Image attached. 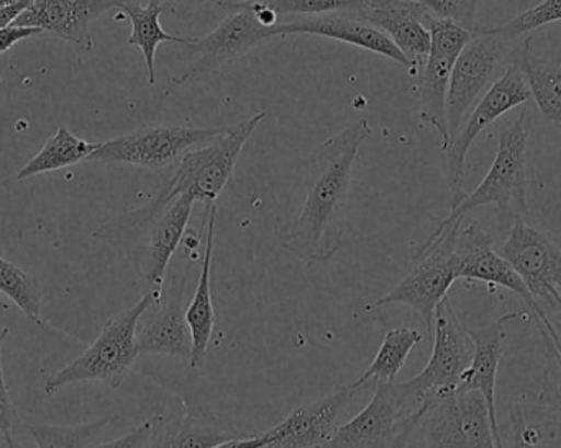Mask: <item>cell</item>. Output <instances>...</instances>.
I'll return each mask as SVG.
<instances>
[{"label":"cell","instance_id":"8","mask_svg":"<svg viewBox=\"0 0 561 448\" xmlns=\"http://www.w3.org/2000/svg\"><path fill=\"white\" fill-rule=\"evenodd\" d=\"M227 12L229 15L209 35L190 38L184 45L186 68L173 78V84L183 85L206 78L278 36L276 26H276L265 25L255 2L229 7Z\"/></svg>","mask_w":561,"mask_h":448},{"label":"cell","instance_id":"36","mask_svg":"<svg viewBox=\"0 0 561 448\" xmlns=\"http://www.w3.org/2000/svg\"><path fill=\"white\" fill-rule=\"evenodd\" d=\"M42 35V30L33 28V26L10 25L0 30V55L9 51L12 46L30 36Z\"/></svg>","mask_w":561,"mask_h":448},{"label":"cell","instance_id":"39","mask_svg":"<svg viewBox=\"0 0 561 448\" xmlns=\"http://www.w3.org/2000/svg\"><path fill=\"white\" fill-rule=\"evenodd\" d=\"M536 318L537 322L543 325V329H546L547 334L550 335L557 351L561 355V314H546V312H542V314L536 315Z\"/></svg>","mask_w":561,"mask_h":448},{"label":"cell","instance_id":"7","mask_svg":"<svg viewBox=\"0 0 561 448\" xmlns=\"http://www.w3.org/2000/svg\"><path fill=\"white\" fill-rule=\"evenodd\" d=\"M405 448H497L483 394L457 390L432 401Z\"/></svg>","mask_w":561,"mask_h":448},{"label":"cell","instance_id":"5","mask_svg":"<svg viewBox=\"0 0 561 448\" xmlns=\"http://www.w3.org/2000/svg\"><path fill=\"white\" fill-rule=\"evenodd\" d=\"M473 357V341L445 298L435 312L434 348L427 367L404 383H391L392 393L405 416L438 398L457 391L461 375Z\"/></svg>","mask_w":561,"mask_h":448},{"label":"cell","instance_id":"22","mask_svg":"<svg viewBox=\"0 0 561 448\" xmlns=\"http://www.w3.org/2000/svg\"><path fill=\"white\" fill-rule=\"evenodd\" d=\"M517 314L506 315L494 324L481 329H468V335L473 341V357L467 370L461 375L457 390L478 391L483 394L490 410L491 424H493L494 437L497 448L503 447L501 440L500 424H497L496 410V380L500 368L501 355H503L504 325Z\"/></svg>","mask_w":561,"mask_h":448},{"label":"cell","instance_id":"35","mask_svg":"<svg viewBox=\"0 0 561 448\" xmlns=\"http://www.w3.org/2000/svg\"><path fill=\"white\" fill-rule=\"evenodd\" d=\"M158 420L145 421L137 429L130 430L125 436L111 443L98 444V446H89L88 448H151L153 447L154 436H157Z\"/></svg>","mask_w":561,"mask_h":448},{"label":"cell","instance_id":"27","mask_svg":"<svg viewBox=\"0 0 561 448\" xmlns=\"http://www.w3.org/2000/svg\"><path fill=\"white\" fill-rule=\"evenodd\" d=\"M422 334L415 329L398 328L385 335L378 354L365 374L352 383L356 391L365 390L369 384L394 383L396 377L408 360L415 345L421 344Z\"/></svg>","mask_w":561,"mask_h":448},{"label":"cell","instance_id":"3","mask_svg":"<svg viewBox=\"0 0 561 448\" xmlns=\"http://www.w3.org/2000/svg\"><path fill=\"white\" fill-rule=\"evenodd\" d=\"M533 130V112L524 108L519 117L501 130L496 157L486 176L473 193L467 194L457 206L451 207L447 219L434 230L427 242L434 243L451 227L460 226L465 217L478 207L496 206L501 212H514L516 217L527 216V145Z\"/></svg>","mask_w":561,"mask_h":448},{"label":"cell","instance_id":"12","mask_svg":"<svg viewBox=\"0 0 561 448\" xmlns=\"http://www.w3.org/2000/svg\"><path fill=\"white\" fill-rule=\"evenodd\" d=\"M529 99V88L516 62H513L477 102L467 124L461 125L457 137L444 153V170L450 187L451 207L457 206L467 196L463 191L465 163L471 145L483 134L484 128L490 127L501 115L526 104Z\"/></svg>","mask_w":561,"mask_h":448},{"label":"cell","instance_id":"26","mask_svg":"<svg viewBox=\"0 0 561 448\" xmlns=\"http://www.w3.org/2000/svg\"><path fill=\"white\" fill-rule=\"evenodd\" d=\"M98 143L79 138L68 127H58L56 134L49 137L42 150L19 171L16 181H26L38 174L51 173L62 168L75 166L81 161H89Z\"/></svg>","mask_w":561,"mask_h":448},{"label":"cell","instance_id":"32","mask_svg":"<svg viewBox=\"0 0 561 448\" xmlns=\"http://www.w3.org/2000/svg\"><path fill=\"white\" fill-rule=\"evenodd\" d=\"M278 16H313L325 13H358L365 0H262Z\"/></svg>","mask_w":561,"mask_h":448},{"label":"cell","instance_id":"47","mask_svg":"<svg viewBox=\"0 0 561 448\" xmlns=\"http://www.w3.org/2000/svg\"><path fill=\"white\" fill-rule=\"evenodd\" d=\"M0 306H3V305H2V301H0Z\"/></svg>","mask_w":561,"mask_h":448},{"label":"cell","instance_id":"17","mask_svg":"<svg viewBox=\"0 0 561 448\" xmlns=\"http://www.w3.org/2000/svg\"><path fill=\"white\" fill-rule=\"evenodd\" d=\"M121 5L122 0H33L12 25L33 26L89 53L92 23Z\"/></svg>","mask_w":561,"mask_h":448},{"label":"cell","instance_id":"46","mask_svg":"<svg viewBox=\"0 0 561 448\" xmlns=\"http://www.w3.org/2000/svg\"><path fill=\"white\" fill-rule=\"evenodd\" d=\"M408 447V440H402V443H399L398 446H394L392 448H405Z\"/></svg>","mask_w":561,"mask_h":448},{"label":"cell","instance_id":"15","mask_svg":"<svg viewBox=\"0 0 561 448\" xmlns=\"http://www.w3.org/2000/svg\"><path fill=\"white\" fill-rule=\"evenodd\" d=\"M507 43L493 35L474 33L451 71L447 94V125L450 143L460 131L465 117L483 97L497 66L503 61ZM445 153V151H444Z\"/></svg>","mask_w":561,"mask_h":448},{"label":"cell","instance_id":"33","mask_svg":"<svg viewBox=\"0 0 561 448\" xmlns=\"http://www.w3.org/2000/svg\"><path fill=\"white\" fill-rule=\"evenodd\" d=\"M435 19L448 20L461 28L474 32L481 0H417Z\"/></svg>","mask_w":561,"mask_h":448},{"label":"cell","instance_id":"6","mask_svg":"<svg viewBox=\"0 0 561 448\" xmlns=\"http://www.w3.org/2000/svg\"><path fill=\"white\" fill-rule=\"evenodd\" d=\"M266 115V112H259L240 124L227 125L216 140L197 150L186 151L178 161L176 170L164 184L161 194L168 199L186 194L193 197L194 203H204L206 206L216 204L217 197L232 177L247 141Z\"/></svg>","mask_w":561,"mask_h":448},{"label":"cell","instance_id":"18","mask_svg":"<svg viewBox=\"0 0 561 448\" xmlns=\"http://www.w3.org/2000/svg\"><path fill=\"white\" fill-rule=\"evenodd\" d=\"M359 19L381 30L408 58L412 78L419 74L428 51L431 33L424 25L427 9L417 0H365Z\"/></svg>","mask_w":561,"mask_h":448},{"label":"cell","instance_id":"10","mask_svg":"<svg viewBox=\"0 0 561 448\" xmlns=\"http://www.w3.org/2000/svg\"><path fill=\"white\" fill-rule=\"evenodd\" d=\"M460 226L451 227L431 245L421 246L414 256L417 265L411 273L388 295L373 301L366 309L371 311L391 305L408 306L424 318L428 332L434 331L435 312L447 298L451 285L458 279L454 262V242Z\"/></svg>","mask_w":561,"mask_h":448},{"label":"cell","instance_id":"2","mask_svg":"<svg viewBox=\"0 0 561 448\" xmlns=\"http://www.w3.org/2000/svg\"><path fill=\"white\" fill-rule=\"evenodd\" d=\"M194 204L186 194L168 199L160 193L148 206L99 227L94 237L128 256L137 266L145 292L160 299L168 266L186 233Z\"/></svg>","mask_w":561,"mask_h":448},{"label":"cell","instance_id":"41","mask_svg":"<svg viewBox=\"0 0 561 448\" xmlns=\"http://www.w3.org/2000/svg\"><path fill=\"white\" fill-rule=\"evenodd\" d=\"M33 0H23V2L15 3L12 7H3L0 9V30L7 28V26L12 25L30 5H32Z\"/></svg>","mask_w":561,"mask_h":448},{"label":"cell","instance_id":"23","mask_svg":"<svg viewBox=\"0 0 561 448\" xmlns=\"http://www.w3.org/2000/svg\"><path fill=\"white\" fill-rule=\"evenodd\" d=\"M207 240L204 252L203 266H201L199 283L193 301L186 309V321L193 337V358L191 368H199L207 357L214 329H216V309L210 289V272H213L214 245H216L217 203L210 204L206 209Z\"/></svg>","mask_w":561,"mask_h":448},{"label":"cell","instance_id":"40","mask_svg":"<svg viewBox=\"0 0 561 448\" xmlns=\"http://www.w3.org/2000/svg\"><path fill=\"white\" fill-rule=\"evenodd\" d=\"M526 424H524L523 414L519 410L514 413V434H513V448H536V444L529 439V434L526 433Z\"/></svg>","mask_w":561,"mask_h":448},{"label":"cell","instance_id":"43","mask_svg":"<svg viewBox=\"0 0 561 448\" xmlns=\"http://www.w3.org/2000/svg\"><path fill=\"white\" fill-rule=\"evenodd\" d=\"M125 2H140V3H158V5H167V3H174L178 0H122V3Z\"/></svg>","mask_w":561,"mask_h":448},{"label":"cell","instance_id":"37","mask_svg":"<svg viewBox=\"0 0 561 448\" xmlns=\"http://www.w3.org/2000/svg\"><path fill=\"white\" fill-rule=\"evenodd\" d=\"M272 443V437L268 433L262 436H240L236 439L226 440L214 448H266Z\"/></svg>","mask_w":561,"mask_h":448},{"label":"cell","instance_id":"9","mask_svg":"<svg viewBox=\"0 0 561 448\" xmlns=\"http://www.w3.org/2000/svg\"><path fill=\"white\" fill-rule=\"evenodd\" d=\"M226 127L153 125V127L138 128L111 140L98 141V148L89 161L163 170L178 163L181 157L194 147L216 140L220 134H224Z\"/></svg>","mask_w":561,"mask_h":448},{"label":"cell","instance_id":"31","mask_svg":"<svg viewBox=\"0 0 561 448\" xmlns=\"http://www.w3.org/2000/svg\"><path fill=\"white\" fill-rule=\"evenodd\" d=\"M560 20L561 0H543L539 5L526 10V12L517 15L516 19L503 23V25L493 26V28L477 26L474 33L497 36L503 42L510 43L511 39L517 38V36L526 35V33L534 32V30L540 28V26L560 22Z\"/></svg>","mask_w":561,"mask_h":448},{"label":"cell","instance_id":"34","mask_svg":"<svg viewBox=\"0 0 561 448\" xmlns=\"http://www.w3.org/2000/svg\"><path fill=\"white\" fill-rule=\"evenodd\" d=\"M9 337V329L0 331V434L7 440L13 439V427H15L16 414L13 410L12 398H10L9 388H7L5 380H3L2 368V348Z\"/></svg>","mask_w":561,"mask_h":448},{"label":"cell","instance_id":"29","mask_svg":"<svg viewBox=\"0 0 561 448\" xmlns=\"http://www.w3.org/2000/svg\"><path fill=\"white\" fill-rule=\"evenodd\" d=\"M0 292L7 296L33 324L42 325V283L2 256H0Z\"/></svg>","mask_w":561,"mask_h":448},{"label":"cell","instance_id":"1","mask_svg":"<svg viewBox=\"0 0 561 448\" xmlns=\"http://www.w3.org/2000/svg\"><path fill=\"white\" fill-rule=\"evenodd\" d=\"M371 135L369 122L359 118L320 145L310 160L302 207L280 233L284 250L306 263H322L335 256L345 240L355 163Z\"/></svg>","mask_w":561,"mask_h":448},{"label":"cell","instance_id":"11","mask_svg":"<svg viewBox=\"0 0 561 448\" xmlns=\"http://www.w3.org/2000/svg\"><path fill=\"white\" fill-rule=\"evenodd\" d=\"M424 25L431 33V51L419 78L421 108L419 117L427 127L434 128L442 138V151L450 147V134L447 125V94L451 71L465 46L474 38V32L461 28L448 20L435 19L428 13Z\"/></svg>","mask_w":561,"mask_h":448},{"label":"cell","instance_id":"28","mask_svg":"<svg viewBox=\"0 0 561 448\" xmlns=\"http://www.w3.org/2000/svg\"><path fill=\"white\" fill-rule=\"evenodd\" d=\"M236 437H240L239 434L217 426L206 414L187 413L180 426L154 439L151 448H214Z\"/></svg>","mask_w":561,"mask_h":448},{"label":"cell","instance_id":"13","mask_svg":"<svg viewBox=\"0 0 561 448\" xmlns=\"http://www.w3.org/2000/svg\"><path fill=\"white\" fill-rule=\"evenodd\" d=\"M501 255L546 314H561V250L552 240L516 217Z\"/></svg>","mask_w":561,"mask_h":448},{"label":"cell","instance_id":"21","mask_svg":"<svg viewBox=\"0 0 561 448\" xmlns=\"http://www.w3.org/2000/svg\"><path fill=\"white\" fill-rule=\"evenodd\" d=\"M184 282L173 278L170 288L161 292L158 308L138 329L137 338L141 354L170 355L191 364L193 337L183 305Z\"/></svg>","mask_w":561,"mask_h":448},{"label":"cell","instance_id":"25","mask_svg":"<svg viewBox=\"0 0 561 448\" xmlns=\"http://www.w3.org/2000/svg\"><path fill=\"white\" fill-rule=\"evenodd\" d=\"M118 9L128 16L131 23V33L128 36V45L137 46L147 62L148 82L157 84V68L154 56L160 43H180L186 45L190 36L170 35L164 32L160 23L163 5L158 3L125 2Z\"/></svg>","mask_w":561,"mask_h":448},{"label":"cell","instance_id":"14","mask_svg":"<svg viewBox=\"0 0 561 448\" xmlns=\"http://www.w3.org/2000/svg\"><path fill=\"white\" fill-rule=\"evenodd\" d=\"M428 404L405 416L391 383L376 384L369 403L343 426L336 427L329 443L320 448H392L408 440Z\"/></svg>","mask_w":561,"mask_h":448},{"label":"cell","instance_id":"30","mask_svg":"<svg viewBox=\"0 0 561 448\" xmlns=\"http://www.w3.org/2000/svg\"><path fill=\"white\" fill-rule=\"evenodd\" d=\"M115 421H118V416H105L91 423L75 424V426L36 424V426H26V429L35 440V448H88L94 437Z\"/></svg>","mask_w":561,"mask_h":448},{"label":"cell","instance_id":"24","mask_svg":"<svg viewBox=\"0 0 561 448\" xmlns=\"http://www.w3.org/2000/svg\"><path fill=\"white\" fill-rule=\"evenodd\" d=\"M533 36L514 53L516 62L537 107L547 120L561 125V62L537 58L533 53Z\"/></svg>","mask_w":561,"mask_h":448},{"label":"cell","instance_id":"20","mask_svg":"<svg viewBox=\"0 0 561 448\" xmlns=\"http://www.w3.org/2000/svg\"><path fill=\"white\" fill-rule=\"evenodd\" d=\"M278 36L289 35H316L323 38L339 39L342 43L366 49L385 56L394 62L411 69L408 58L402 55L401 49L376 26L369 25L365 20L359 19L355 13L339 12L325 13V15L294 16L290 22L276 26Z\"/></svg>","mask_w":561,"mask_h":448},{"label":"cell","instance_id":"45","mask_svg":"<svg viewBox=\"0 0 561 448\" xmlns=\"http://www.w3.org/2000/svg\"><path fill=\"white\" fill-rule=\"evenodd\" d=\"M10 443H13V440H7L5 437L0 434V448H9Z\"/></svg>","mask_w":561,"mask_h":448},{"label":"cell","instance_id":"38","mask_svg":"<svg viewBox=\"0 0 561 448\" xmlns=\"http://www.w3.org/2000/svg\"><path fill=\"white\" fill-rule=\"evenodd\" d=\"M540 334H542L543 345H546L547 361H549L550 374L556 375V380L561 383V355L557 351L556 344H553L550 335L547 334L543 325L539 324Z\"/></svg>","mask_w":561,"mask_h":448},{"label":"cell","instance_id":"19","mask_svg":"<svg viewBox=\"0 0 561 448\" xmlns=\"http://www.w3.org/2000/svg\"><path fill=\"white\" fill-rule=\"evenodd\" d=\"M358 391L343 384L313 403L294 410L283 423L268 430L272 443L266 448H320L336 430L343 411L348 410Z\"/></svg>","mask_w":561,"mask_h":448},{"label":"cell","instance_id":"44","mask_svg":"<svg viewBox=\"0 0 561 448\" xmlns=\"http://www.w3.org/2000/svg\"><path fill=\"white\" fill-rule=\"evenodd\" d=\"M20 2H23V0H0V9H3V7H12Z\"/></svg>","mask_w":561,"mask_h":448},{"label":"cell","instance_id":"16","mask_svg":"<svg viewBox=\"0 0 561 448\" xmlns=\"http://www.w3.org/2000/svg\"><path fill=\"white\" fill-rule=\"evenodd\" d=\"M454 262L458 279L503 286L524 299L534 314H542V309L534 301L520 276L503 255L494 252L491 236L480 223H461L458 227L454 242Z\"/></svg>","mask_w":561,"mask_h":448},{"label":"cell","instance_id":"4","mask_svg":"<svg viewBox=\"0 0 561 448\" xmlns=\"http://www.w3.org/2000/svg\"><path fill=\"white\" fill-rule=\"evenodd\" d=\"M157 301V296L145 292L131 308L111 319L84 354L48 378L45 393L55 394L62 388L82 381H101L111 388L121 387L128 370L141 355L137 338L138 325Z\"/></svg>","mask_w":561,"mask_h":448},{"label":"cell","instance_id":"42","mask_svg":"<svg viewBox=\"0 0 561 448\" xmlns=\"http://www.w3.org/2000/svg\"><path fill=\"white\" fill-rule=\"evenodd\" d=\"M214 2L227 10L229 7L242 5V3L255 2V0H214Z\"/></svg>","mask_w":561,"mask_h":448}]
</instances>
